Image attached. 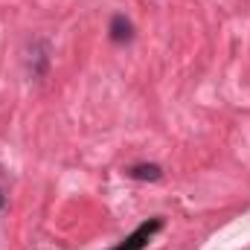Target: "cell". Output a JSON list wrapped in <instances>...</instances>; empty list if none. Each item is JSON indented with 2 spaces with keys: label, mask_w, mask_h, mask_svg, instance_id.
Returning a JSON list of instances; mask_svg holds the SVG:
<instances>
[{
  "label": "cell",
  "mask_w": 250,
  "mask_h": 250,
  "mask_svg": "<svg viewBox=\"0 0 250 250\" xmlns=\"http://www.w3.org/2000/svg\"><path fill=\"white\" fill-rule=\"evenodd\" d=\"M160 227H163V221H160V218H154V221H148V224L137 227V230H134V233L123 242V245H120V248H114V250H143L146 245H148V239H151Z\"/></svg>",
  "instance_id": "1"
},
{
  "label": "cell",
  "mask_w": 250,
  "mask_h": 250,
  "mask_svg": "<svg viewBox=\"0 0 250 250\" xmlns=\"http://www.w3.org/2000/svg\"><path fill=\"white\" fill-rule=\"evenodd\" d=\"M111 38H114L117 44H128V41L134 38V26H131V21H128L125 15H117V18L111 21Z\"/></svg>",
  "instance_id": "2"
},
{
  "label": "cell",
  "mask_w": 250,
  "mask_h": 250,
  "mask_svg": "<svg viewBox=\"0 0 250 250\" xmlns=\"http://www.w3.org/2000/svg\"><path fill=\"white\" fill-rule=\"evenodd\" d=\"M128 178H134V181H160L163 178V169L157 166V163H140V166H131L128 169Z\"/></svg>",
  "instance_id": "3"
},
{
  "label": "cell",
  "mask_w": 250,
  "mask_h": 250,
  "mask_svg": "<svg viewBox=\"0 0 250 250\" xmlns=\"http://www.w3.org/2000/svg\"><path fill=\"white\" fill-rule=\"evenodd\" d=\"M3 207H6V198H3V192H0V209H3Z\"/></svg>",
  "instance_id": "4"
}]
</instances>
